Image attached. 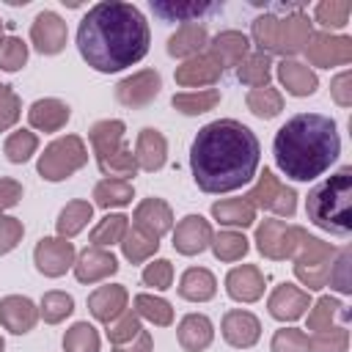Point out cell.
<instances>
[{
  "mask_svg": "<svg viewBox=\"0 0 352 352\" xmlns=\"http://www.w3.org/2000/svg\"><path fill=\"white\" fill-rule=\"evenodd\" d=\"M143 283L151 286V289H157V292L170 289V283H173V264L168 258H154L143 270Z\"/></svg>",
  "mask_w": 352,
  "mask_h": 352,
  "instance_id": "cell-51",
  "label": "cell"
},
{
  "mask_svg": "<svg viewBox=\"0 0 352 352\" xmlns=\"http://www.w3.org/2000/svg\"><path fill=\"white\" fill-rule=\"evenodd\" d=\"M126 300L129 294L121 283H104L88 294V311L94 314V319L110 324L126 311Z\"/></svg>",
  "mask_w": 352,
  "mask_h": 352,
  "instance_id": "cell-20",
  "label": "cell"
},
{
  "mask_svg": "<svg viewBox=\"0 0 352 352\" xmlns=\"http://www.w3.org/2000/svg\"><path fill=\"white\" fill-rule=\"evenodd\" d=\"M126 228H129V217H126V214H104V217L94 226V231H91V245H94V248L121 245Z\"/></svg>",
  "mask_w": 352,
  "mask_h": 352,
  "instance_id": "cell-37",
  "label": "cell"
},
{
  "mask_svg": "<svg viewBox=\"0 0 352 352\" xmlns=\"http://www.w3.org/2000/svg\"><path fill=\"white\" fill-rule=\"evenodd\" d=\"M0 352H6V341H3V336H0Z\"/></svg>",
  "mask_w": 352,
  "mask_h": 352,
  "instance_id": "cell-59",
  "label": "cell"
},
{
  "mask_svg": "<svg viewBox=\"0 0 352 352\" xmlns=\"http://www.w3.org/2000/svg\"><path fill=\"white\" fill-rule=\"evenodd\" d=\"M69 104L60 102V99H36L28 110V121L33 129H41V132H58L66 126L69 121Z\"/></svg>",
  "mask_w": 352,
  "mask_h": 352,
  "instance_id": "cell-24",
  "label": "cell"
},
{
  "mask_svg": "<svg viewBox=\"0 0 352 352\" xmlns=\"http://www.w3.org/2000/svg\"><path fill=\"white\" fill-rule=\"evenodd\" d=\"M74 258H77L74 245L63 236H44L33 250L36 270L47 278H60L69 267H74Z\"/></svg>",
  "mask_w": 352,
  "mask_h": 352,
  "instance_id": "cell-11",
  "label": "cell"
},
{
  "mask_svg": "<svg viewBox=\"0 0 352 352\" xmlns=\"http://www.w3.org/2000/svg\"><path fill=\"white\" fill-rule=\"evenodd\" d=\"M160 88H162L160 72H154V69H140V72L124 77V80L116 85V99H118L124 107L138 110V107H146L148 102H154L157 94H160Z\"/></svg>",
  "mask_w": 352,
  "mask_h": 352,
  "instance_id": "cell-12",
  "label": "cell"
},
{
  "mask_svg": "<svg viewBox=\"0 0 352 352\" xmlns=\"http://www.w3.org/2000/svg\"><path fill=\"white\" fill-rule=\"evenodd\" d=\"M132 228L140 231L143 236L160 242L170 228H173V212L162 198H146L135 206L132 214Z\"/></svg>",
  "mask_w": 352,
  "mask_h": 352,
  "instance_id": "cell-13",
  "label": "cell"
},
{
  "mask_svg": "<svg viewBox=\"0 0 352 352\" xmlns=\"http://www.w3.org/2000/svg\"><path fill=\"white\" fill-rule=\"evenodd\" d=\"M113 352H151V336H148V330H140L132 341L113 346Z\"/></svg>",
  "mask_w": 352,
  "mask_h": 352,
  "instance_id": "cell-58",
  "label": "cell"
},
{
  "mask_svg": "<svg viewBox=\"0 0 352 352\" xmlns=\"http://www.w3.org/2000/svg\"><path fill=\"white\" fill-rule=\"evenodd\" d=\"M305 236H308V231L300 226H289L283 220H264L256 228V248L261 256H267L272 261H283L297 253V248Z\"/></svg>",
  "mask_w": 352,
  "mask_h": 352,
  "instance_id": "cell-8",
  "label": "cell"
},
{
  "mask_svg": "<svg viewBox=\"0 0 352 352\" xmlns=\"http://www.w3.org/2000/svg\"><path fill=\"white\" fill-rule=\"evenodd\" d=\"M124 129H126V126H124V121H118V118H104V121H96V124L91 126L88 138H91L96 162L104 160V157H110L116 148L124 146Z\"/></svg>",
  "mask_w": 352,
  "mask_h": 352,
  "instance_id": "cell-29",
  "label": "cell"
},
{
  "mask_svg": "<svg viewBox=\"0 0 352 352\" xmlns=\"http://www.w3.org/2000/svg\"><path fill=\"white\" fill-rule=\"evenodd\" d=\"M267 308H270V314H272L278 322H294V319H300V316L311 308V297H308L305 289H300V286H294V283H280V286H275V292L270 294Z\"/></svg>",
  "mask_w": 352,
  "mask_h": 352,
  "instance_id": "cell-19",
  "label": "cell"
},
{
  "mask_svg": "<svg viewBox=\"0 0 352 352\" xmlns=\"http://www.w3.org/2000/svg\"><path fill=\"white\" fill-rule=\"evenodd\" d=\"M302 52L308 55V63H314V66H322V69L344 66L352 60V38L349 36H333L327 30L311 33Z\"/></svg>",
  "mask_w": 352,
  "mask_h": 352,
  "instance_id": "cell-10",
  "label": "cell"
},
{
  "mask_svg": "<svg viewBox=\"0 0 352 352\" xmlns=\"http://www.w3.org/2000/svg\"><path fill=\"white\" fill-rule=\"evenodd\" d=\"M209 44V33L204 25L198 22H190V25H182L170 38H168V55L173 58H195L206 50Z\"/></svg>",
  "mask_w": 352,
  "mask_h": 352,
  "instance_id": "cell-28",
  "label": "cell"
},
{
  "mask_svg": "<svg viewBox=\"0 0 352 352\" xmlns=\"http://www.w3.org/2000/svg\"><path fill=\"white\" fill-rule=\"evenodd\" d=\"M0 41H3V19H0Z\"/></svg>",
  "mask_w": 352,
  "mask_h": 352,
  "instance_id": "cell-60",
  "label": "cell"
},
{
  "mask_svg": "<svg viewBox=\"0 0 352 352\" xmlns=\"http://www.w3.org/2000/svg\"><path fill=\"white\" fill-rule=\"evenodd\" d=\"M165 160H168V140L162 138V132L160 129H151V126L140 129L138 146H135V162H138V168L154 173V170H160L165 165Z\"/></svg>",
  "mask_w": 352,
  "mask_h": 352,
  "instance_id": "cell-23",
  "label": "cell"
},
{
  "mask_svg": "<svg viewBox=\"0 0 352 352\" xmlns=\"http://www.w3.org/2000/svg\"><path fill=\"white\" fill-rule=\"evenodd\" d=\"M179 344L187 349V352H204L212 338H214V327H212V319L204 316V314H187L182 322H179Z\"/></svg>",
  "mask_w": 352,
  "mask_h": 352,
  "instance_id": "cell-27",
  "label": "cell"
},
{
  "mask_svg": "<svg viewBox=\"0 0 352 352\" xmlns=\"http://www.w3.org/2000/svg\"><path fill=\"white\" fill-rule=\"evenodd\" d=\"M121 250H124V258H126V261L140 264V261L151 258V256L160 250V242L143 236V234L135 231V228H126V234H124V239H121Z\"/></svg>",
  "mask_w": 352,
  "mask_h": 352,
  "instance_id": "cell-44",
  "label": "cell"
},
{
  "mask_svg": "<svg viewBox=\"0 0 352 352\" xmlns=\"http://www.w3.org/2000/svg\"><path fill=\"white\" fill-rule=\"evenodd\" d=\"M91 217H94V206H91L88 201H69V204L60 209L58 223H55L58 236H63V239L77 236V234L88 226Z\"/></svg>",
  "mask_w": 352,
  "mask_h": 352,
  "instance_id": "cell-32",
  "label": "cell"
},
{
  "mask_svg": "<svg viewBox=\"0 0 352 352\" xmlns=\"http://www.w3.org/2000/svg\"><path fill=\"white\" fill-rule=\"evenodd\" d=\"M248 239L245 234L239 231H220V234H212V250L220 261H239L245 253H248Z\"/></svg>",
  "mask_w": 352,
  "mask_h": 352,
  "instance_id": "cell-42",
  "label": "cell"
},
{
  "mask_svg": "<svg viewBox=\"0 0 352 352\" xmlns=\"http://www.w3.org/2000/svg\"><path fill=\"white\" fill-rule=\"evenodd\" d=\"M330 94H333L336 104L349 107V104H352V74H349V72L336 74L333 82H330Z\"/></svg>",
  "mask_w": 352,
  "mask_h": 352,
  "instance_id": "cell-56",
  "label": "cell"
},
{
  "mask_svg": "<svg viewBox=\"0 0 352 352\" xmlns=\"http://www.w3.org/2000/svg\"><path fill=\"white\" fill-rule=\"evenodd\" d=\"M77 50L91 69L121 72L148 52V22L132 3H96L77 28Z\"/></svg>",
  "mask_w": 352,
  "mask_h": 352,
  "instance_id": "cell-2",
  "label": "cell"
},
{
  "mask_svg": "<svg viewBox=\"0 0 352 352\" xmlns=\"http://www.w3.org/2000/svg\"><path fill=\"white\" fill-rule=\"evenodd\" d=\"M212 245V226L201 214H187L173 228V248L182 256H198Z\"/></svg>",
  "mask_w": 352,
  "mask_h": 352,
  "instance_id": "cell-15",
  "label": "cell"
},
{
  "mask_svg": "<svg viewBox=\"0 0 352 352\" xmlns=\"http://www.w3.org/2000/svg\"><path fill=\"white\" fill-rule=\"evenodd\" d=\"M99 170L107 176V179H124L129 182V176L138 173V162H135V151L124 143L121 148H116L110 157L99 160Z\"/></svg>",
  "mask_w": 352,
  "mask_h": 352,
  "instance_id": "cell-40",
  "label": "cell"
},
{
  "mask_svg": "<svg viewBox=\"0 0 352 352\" xmlns=\"http://www.w3.org/2000/svg\"><path fill=\"white\" fill-rule=\"evenodd\" d=\"M245 198L253 204V209H267V212H275L280 217H292L297 212V192L292 187H286L270 168H264L256 187Z\"/></svg>",
  "mask_w": 352,
  "mask_h": 352,
  "instance_id": "cell-9",
  "label": "cell"
},
{
  "mask_svg": "<svg viewBox=\"0 0 352 352\" xmlns=\"http://www.w3.org/2000/svg\"><path fill=\"white\" fill-rule=\"evenodd\" d=\"M22 198V184L14 179H0V214L11 206H16Z\"/></svg>",
  "mask_w": 352,
  "mask_h": 352,
  "instance_id": "cell-57",
  "label": "cell"
},
{
  "mask_svg": "<svg viewBox=\"0 0 352 352\" xmlns=\"http://www.w3.org/2000/svg\"><path fill=\"white\" fill-rule=\"evenodd\" d=\"M278 80L292 96H311L319 85L311 66H305L300 60H286V58L278 63Z\"/></svg>",
  "mask_w": 352,
  "mask_h": 352,
  "instance_id": "cell-26",
  "label": "cell"
},
{
  "mask_svg": "<svg viewBox=\"0 0 352 352\" xmlns=\"http://www.w3.org/2000/svg\"><path fill=\"white\" fill-rule=\"evenodd\" d=\"M135 198V190L129 182L124 179H102L94 187V204L102 209H113V206H126Z\"/></svg>",
  "mask_w": 352,
  "mask_h": 352,
  "instance_id": "cell-34",
  "label": "cell"
},
{
  "mask_svg": "<svg viewBox=\"0 0 352 352\" xmlns=\"http://www.w3.org/2000/svg\"><path fill=\"white\" fill-rule=\"evenodd\" d=\"M294 258V275L302 286H308V292L324 289L327 286V275H330V264L336 258V248L319 236H305L297 248Z\"/></svg>",
  "mask_w": 352,
  "mask_h": 352,
  "instance_id": "cell-6",
  "label": "cell"
},
{
  "mask_svg": "<svg viewBox=\"0 0 352 352\" xmlns=\"http://www.w3.org/2000/svg\"><path fill=\"white\" fill-rule=\"evenodd\" d=\"M63 349L66 352H99V333L88 322H77L66 330L63 336Z\"/></svg>",
  "mask_w": 352,
  "mask_h": 352,
  "instance_id": "cell-43",
  "label": "cell"
},
{
  "mask_svg": "<svg viewBox=\"0 0 352 352\" xmlns=\"http://www.w3.org/2000/svg\"><path fill=\"white\" fill-rule=\"evenodd\" d=\"M236 77L239 82L250 85V88H267L270 77H272V63L270 55L264 52H250L239 66H236Z\"/></svg>",
  "mask_w": 352,
  "mask_h": 352,
  "instance_id": "cell-33",
  "label": "cell"
},
{
  "mask_svg": "<svg viewBox=\"0 0 352 352\" xmlns=\"http://www.w3.org/2000/svg\"><path fill=\"white\" fill-rule=\"evenodd\" d=\"M118 272V261L107 248H85L74 258V278L80 283H99Z\"/></svg>",
  "mask_w": 352,
  "mask_h": 352,
  "instance_id": "cell-17",
  "label": "cell"
},
{
  "mask_svg": "<svg viewBox=\"0 0 352 352\" xmlns=\"http://www.w3.org/2000/svg\"><path fill=\"white\" fill-rule=\"evenodd\" d=\"M270 349L272 352H308V336L302 330H297V327L275 330Z\"/></svg>",
  "mask_w": 352,
  "mask_h": 352,
  "instance_id": "cell-52",
  "label": "cell"
},
{
  "mask_svg": "<svg viewBox=\"0 0 352 352\" xmlns=\"http://www.w3.org/2000/svg\"><path fill=\"white\" fill-rule=\"evenodd\" d=\"M258 138L234 118H217L198 129L190 146L192 179L204 192L245 187L258 168Z\"/></svg>",
  "mask_w": 352,
  "mask_h": 352,
  "instance_id": "cell-1",
  "label": "cell"
},
{
  "mask_svg": "<svg viewBox=\"0 0 352 352\" xmlns=\"http://www.w3.org/2000/svg\"><path fill=\"white\" fill-rule=\"evenodd\" d=\"M140 330H143L140 316H138L135 311H124L116 322H110V324H107V338H110V344H113V346H118V344L132 341Z\"/></svg>",
  "mask_w": 352,
  "mask_h": 352,
  "instance_id": "cell-49",
  "label": "cell"
},
{
  "mask_svg": "<svg viewBox=\"0 0 352 352\" xmlns=\"http://www.w3.org/2000/svg\"><path fill=\"white\" fill-rule=\"evenodd\" d=\"M22 116V104H19V96L0 82V132L11 129Z\"/></svg>",
  "mask_w": 352,
  "mask_h": 352,
  "instance_id": "cell-54",
  "label": "cell"
},
{
  "mask_svg": "<svg viewBox=\"0 0 352 352\" xmlns=\"http://www.w3.org/2000/svg\"><path fill=\"white\" fill-rule=\"evenodd\" d=\"M151 8H154V14H160L162 19H176V22H195L198 16H204V14H209V11H214L217 6H212V3H151Z\"/></svg>",
  "mask_w": 352,
  "mask_h": 352,
  "instance_id": "cell-41",
  "label": "cell"
},
{
  "mask_svg": "<svg viewBox=\"0 0 352 352\" xmlns=\"http://www.w3.org/2000/svg\"><path fill=\"white\" fill-rule=\"evenodd\" d=\"M28 60V44L16 36H3L0 41V69L3 72H16Z\"/></svg>",
  "mask_w": 352,
  "mask_h": 352,
  "instance_id": "cell-50",
  "label": "cell"
},
{
  "mask_svg": "<svg viewBox=\"0 0 352 352\" xmlns=\"http://www.w3.org/2000/svg\"><path fill=\"white\" fill-rule=\"evenodd\" d=\"M346 349H349V330L344 324L308 336V352H346Z\"/></svg>",
  "mask_w": 352,
  "mask_h": 352,
  "instance_id": "cell-48",
  "label": "cell"
},
{
  "mask_svg": "<svg viewBox=\"0 0 352 352\" xmlns=\"http://www.w3.org/2000/svg\"><path fill=\"white\" fill-rule=\"evenodd\" d=\"M223 74V66L220 60L212 55V52H201L195 58H187L182 66H176V82L184 85V88H198L204 91V85H214Z\"/></svg>",
  "mask_w": 352,
  "mask_h": 352,
  "instance_id": "cell-16",
  "label": "cell"
},
{
  "mask_svg": "<svg viewBox=\"0 0 352 352\" xmlns=\"http://www.w3.org/2000/svg\"><path fill=\"white\" fill-rule=\"evenodd\" d=\"M38 322V308L30 297H22V294H8L0 300V324L14 333V336H22V333H30Z\"/></svg>",
  "mask_w": 352,
  "mask_h": 352,
  "instance_id": "cell-18",
  "label": "cell"
},
{
  "mask_svg": "<svg viewBox=\"0 0 352 352\" xmlns=\"http://www.w3.org/2000/svg\"><path fill=\"white\" fill-rule=\"evenodd\" d=\"M36 148H38V138H36L30 129H16V132H11V135L6 138V146H3V151H6V157H8L11 162H28V160L36 154Z\"/></svg>",
  "mask_w": 352,
  "mask_h": 352,
  "instance_id": "cell-47",
  "label": "cell"
},
{
  "mask_svg": "<svg viewBox=\"0 0 352 352\" xmlns=\"http://www.w3.org/2000/svg\"><path fill=\"white\" fill-rule=\"evenodd\" d=\"M248 110L256 116V118H275L280 110H283V96L278 88H250L248 91Z\"/></svg>",
  "mask_w": 352,
  "mask_h": 352,
  "instance_id": "cell-38",
  "label": "cell"
},
{
  "mask_svg": "<svg viewBox=\"0 0 352 352\" xmlns=\"http://www.w3.org/2000/svg\"><path fill=\"white\" fill-rule=\"evenodd\" d=\"M212 217L223 226H236V228H248L256 220V209L248 198H226L212 204Z\"/></svg>",
  "mask_w": 352,
  "mask_h": 352,
  "instance_id": "cell-31",
  "label": "cell"
},
{
  "mask_svg": "<svg viewBox=\"0 0 352 352\" xmlns=\"http://www.w3.org/2000/svg\"><path fill=\"white\" fill-rule=\"evenodd\" d=\"M72 311H74V300H72V294H66V292H47V294L41 297V305H38V316H41L47 324L63 322Z\"/></svg>",
  "mask_w": 352,
  "mask_h": 352,
  "instance_id": "cell-45",
  "label": "cell"
},
{
  "mask_svg": "<svg viewBox=\"0 0 352 352\" xmlns=\"http://www.w3.org/2000/svg\"><path fill=\"white\" fill-rule=\"evenodd\" d=\"M226 292L236 302H256L264 294V275L256 264H242L234 267L226 275Z\"/></svg>",
  "mask_w": 352,
  "mask_h": 352,
  "instance_id": "cell-21",
  "label": "cell"
},
{
  "mask_svg": "<svg viewBox=\"0 0 352 352\" xmlns=\"http://www.w3.org/2000/svg\"><path fill=\"white\" fill-rule=\"evenodd\" d=\"M258 336H261V322L250 311H228L223 316V338L231 346L248 349L258 341Z\"/></svg>",
  "mask_w": 352,
  "mask_h": 352,
  "instance_id": "cell-22",
  "label": "cell"
},
{
  "mask_svg": "<svg viewBox=\"0 0 352 352\" xmlns=\"http://www.w3.org/2000/svg\"><path fill=\"white\" fill-rule=\"evenodd\" d=\"M22 234H25L22 220L8 217V214H0V256L11 253L22 242Z\"/></svg>",
  "mask_w": 352,
  "mask_h": 352,
  "instance_id": "cell-55",
  "label": "cell"
},
{
  "mask_svg": "<svg viewBox=\"0 0 352 352\" xmlns=\"http://www.w3.org/2000/svg\"><path fill=\"white\" fill-rule=\"evenodd\" d=\"M349 14H352V3L346 0H322L314 11V19L322 25V28H330V30H338L349 22Z\"/></svg>",
  "mask_w": 352,
  "mask_h": 352,
  "instance_id": "cell-46",
  "label": "cell"
},
{
  "mask_svg": "<svg viewBox=\"0 0 352 352\" xmlns=\"http://www.w3.org/2000/svg\"><path fill=\"white\" fill-rule=\"evenodd\" d=\"M272 151L278 168L289 179L311 182L338 160L341 138L333 118L319 113H300L275 132Z\"/></svg>",
  "mask_w": 352,
  "mask_h": 352,
  "instance_id": "cell-3",
  "label": "cell"
},
{
  "mask_svg": "<svg viewBox=\"0 0 352 352\" xmlns=\"http://www.w3.org/2000/svg\"><path fill=\"white\" fill-rule=\"evenodd\" d=\"M85 162H88L85 143L77 135H66V138L52 140L44 148V154L38 157V165L36 168H38V176L41 179H47V182H63L72 173H77Z\"/></svg>",
  "mask_w": 352,
  "mask_h": 352,
  "instance_id": "cell-7",
  "label": "cell"
},
{
  "mask_svg": "<svg viewBox=\"0 0 352 352\" xmlns=\"http://www.w3.org/2000/svg\"><path fill=\"white\" fill-rule=\"evenodd\" d=\"M66 22L55 14V11H41L36 14L33 25H30V41L41 55H58L66 47Z\"/></svg>",
  "mask_w": 352,
  "mask_h": 352,
  "instance_id": "cell-14",
  "label": "cell"
},
{
  "mask_svg": "<svg viewBox=\"0 0 352 352\" xmlns=\"http://www.w3.org/2000/svg\"><path fill=\"white\" fill-rule=\"evenodd\" d=\"M352 168L344 165L330 179L316 184L305 198L308 220L330 234L346 236L352 231Z\"/></svg>",
  "mask_w": 352,
  "mask_h": 352,
  "instance_id": "cell-4",
  "label": "cell"
},
{
  "mask_svg": "<svg viewBox=\"0 0 352 352\" xmlns=\"http://www.w3.org/2000/svg\"><path fill=\"white\" fill-rule=\"evenodd\" d=\"M220 102V91L214 88H204V91H184V94H173L170 104L184 113V116H201L214 110V104Z\"/></svg>",
  "mask_w": 352,
  "mask_h": 352,
  "instance_id": "cell-35",
  "label": "cell"
},
{
  "mask_svg": "<svg viewBox=\"0 0 352 352\" xmlns=\"http://www.w3.org/2000/svg\"><path fill=\"white\" fill-rule=\"evenodd\" d=\"M336 316H341V319H346L349 316V311H346V305H341L336 297H319L316 302H314V308L308 311V330L311 333H324V330H330L333 327V319Z\"/></svg>",
  "mask_w": 352,
  "mask_h": 352,
  "instance_id": "cell-36",
  "label": "cell"
},
{
  "mask_svg": "<svg viewBox=\"0 0 352 352\" xmlns=\"http://www.w3.org/2000/svg\"><path fill=\"white\" fill-rule=\"evenodd\" d=\"M132 305H135V314H138L140 319H146V322H151V324H157V327H168V324L173 322V308H170V302L162 300V297L138 294Z\"/></svg>",
  "mask_w": 352,
  "mask_h": 352,
  "instance_id": "cell-39",
  "label": "cell"
},
{
  "mask_svg": "<svg viewBox=\"0 0 352 352\" xmlns=\"http://www.w3.org/2000/svg\"><path fill=\"white\" fill-rule=\"evenodd\" d=\"M214 292H217V280H214V275L209 270H204V267L184 270V275L179 280V294L184 300H190V302H206V300L214 297Z\"/></svg>",
  "mask_w": 352,
  "mask_h": 352,
  "instance_id": "cell-30",
  "label": "cell"
},
{
  "mask_svg": "<svg viewBox=\"0 0 352 352\" xmlns=\"http://www.w3.org/2000/svg\"><path fill=\"white\" fill-rule=\"evenodd\" d=\"M327 283H330L333 289H338L341 294H349V292H352V278H349V248L336 250V261L330 264Z\"/></svg>",
  "mask_w": 352,
  "mask_h": 352,
  "instance_id": "cell-53",
  "label": "cell"
},
{
  "mask_svg": "<svg viewBox=\"0 0 352 352\" xmlns=\"http://www.w3.org/2000/svg\"><path fill=\"white\" fill-rule=\"evenodd\" d=\"M209 52L220 60L223 69H226V66H239V63L250 55V41H248V36L239 33V30H223V33H217V36L212 38Z\"/></svg>",
  "mask_w": 352,
  "mask_h": 352,
  "instance_id": "cell-25",
  "label": "cell"
},
{
  "mask_svg": "<svg viewBox=\"0 0 352 352\" xmlns=\"http://www.w3.org/2000/svg\"><path fill=\"white\" fill-rule=\"evenodd\" d=\"M311 33H314L311 19L302 11L286 14L283 19L272 16V14H261V16L253 19V28H250V36H253V41L258 44V50L264 55H270V52H275V55L302 52Z\"/></svg>",
  "mask_w": 352,
  "mask_h": 352,
  "instance_id": "cell-5",
  "label": "cell"
}]
</instances>
